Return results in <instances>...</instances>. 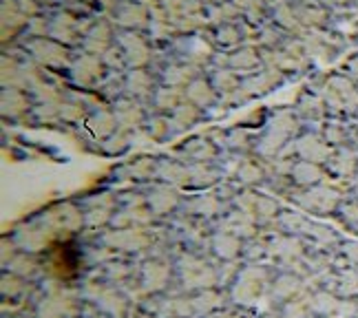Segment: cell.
Returning a JSON list of instances; mask_svg holds the SVG:
<instances>
[{
  "instance_id": "6da1fadb",
  "label": "cell",
  "mask_w": 358,
  "mask_h": 318,
  "mask_svg": "<svg viewBox=\"0 0 358 318\" xmlns=\"http://www.w3.org/2000/svg\"><path fill=\"white\" fill-rule=\"evenodd\" d=\"M350 259H354L356 263H358V245H350V250H348Z\"/></svg>"
}]
</instances>
